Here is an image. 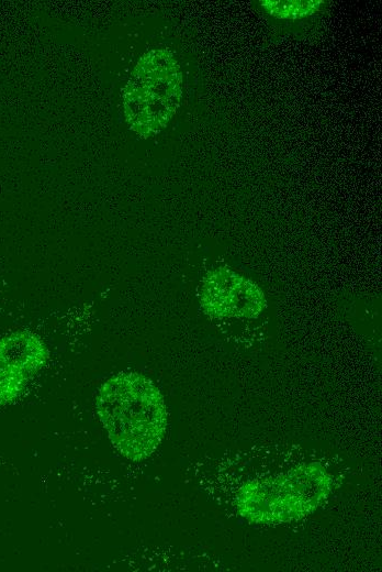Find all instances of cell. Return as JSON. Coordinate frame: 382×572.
<instances>
[{"instance_id":"cell-1","label":"cell","mask_w":382,"mask_h":572,"mask_svg":"<svg viewBox=\"0 0 382 572\" xmlns=\"http://www.w3.org/2000/svg\"><path fill=\"white\" fill-rule=\"evenodd\" d=\"M246 473L228 488V499L237 515L255 524L299 520L322 506L335 486L330 465L310 455L271 462L257 475Z\"/></svg>"},{"instance_id":"cell-2","label":"cell","mask_w":382,"mask_h":572,"mask_svg":"<svg viewBox=\"0 0 382 572\" xmlns=\"http://www.w3.org/2000/svg\"><path fill=\"white\" fill-rule=\"evenodd\" d=\"M96 408L113 447L130 461L149 458L165 436L164 397L141 373L121 372L106 380L98 391Z\"/></svg>"},{"instance_id":"cell-3","label":"cell","mask_w":382,"mask_h":572,"mask_svg":"<svg viewBox=\"0 0 382 572\" xmlns=\"http://www.w3.org/2000/svg\"><path fill=\"white\" fill-rule=\"evenodd\" d=\"M181 96L182 74L173 54L166 48L145 53L123 89L127 124L143 138L158 133L175 114Z\"/></svg>"},{"instance_id":"cell-4","label":"cell","mask_w":382,"mask_h":572,"mask_svg":"<svg viewBox=\"0 0 382 572\" xmlns=\"http://www.w3.org/2000/svg\"><path fill=\"white\" fill-rule=\"evenodd\" d=\"M48 356L44 341L29 330L0 338V406L14 402L22 394Z\"/></svg>"},{"instance_id":"cell-5","label":"cell","mask_w":382,"mask_h":572,"mask_svg":"<svg viewBox=\"0 0 382 572\" xmlns=\"http://www.w3.org/2000/svg\"><path fill=\"white\" fill-rule=\"evenodd\" d=\"M201 305L205 314L223 317H255L262 306L259 289L229 271L216 270L204 279Z\"/></svg>"},{"instance_id":"cell-6","label":"cell","mask_w":382,"mask_h":572,"mask_svg":"<svg viewBox=\"0 0 382 572\" xmlns=\"http://www.w3.org/2000/svg\"><path fill=\"white\" fill-rule=\"evenodd\" d=\"M270 6H266L267 8H271V13L285 16V15H300L306 14L308 10H313L317 7L315 1L312 2H296V4H292V2H286L288 4H276L274 2H270Z\"/></svg>"}]
</instances>
